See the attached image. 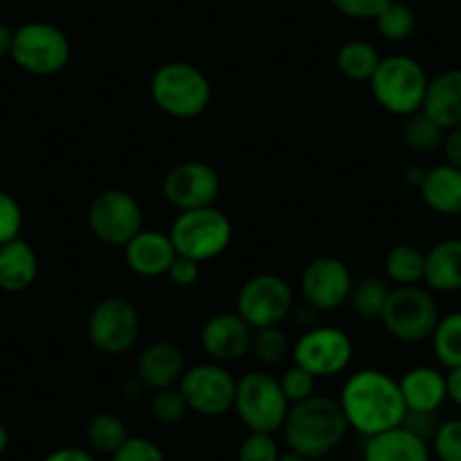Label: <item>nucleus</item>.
I'll return each mask as SVG.
<instances>
[{
  "mask_svg": "<svg viewBox=\"0 0 461 461\" xmlns=\"http://www.w3.org/2000/svg\"><path fill=\"white\" fill-rule=\"evenodd\" d=\"M125 263L136 276L143 278H161L172 267L176 254L172 245L170 233H163L157 229H143L136 233L125 247Z\"/></svg>",
  "mask_w": 461,
  "mask_h": 461,
  "instance_id": "18",
  "label": "nucleus"
},
{
  "mask_svg": "<svg viewBox=\"0 0 461 461\" xmlns=\"http://www.w3.org/2000/svg\"><path fill=\"white\" fill-rule=\"evenodd\" d=\"M425 175H428V167L419 166V163H410V166L405 167V172H402V176H405V184L411 185V188L419 190L420 184H423Z\"/></svg>",
  "mask_w": 461,
  "mask_h": 461,
  "instance_id": "45",
  "label": "nucleus"
},
{
  "mask_svg": "<svg viewBox=\"0 0 461 461\" xmlns=\"http://www.w3.org/2000/svg\"><path fill=\"white\" fill-rule=\"evenodd\" d=\"M7 447H10V429L5 428V423H0V456L5 455Z\"/></svg>",
  "mask_w": 461,
  "mask_h": 461,
  "instance_id": "48",
  "label": "nucleus"
},
{
  "mask_svg": "<svg viewBox=\"0 0 461 461\" xmlns=\"http://www.w3.org/2000/svg\"><path fill=\"white\" fill-rule=\"evenodd\" d=\"M109 461H167L166 452L157 441L148 437H130L122 443Z\"/></svg>",
  "mask_w": 461,
  "mask_h": 461,
  "instance_id": "37",
  "label": "nucleus"
},
{
  "mask_svg": "<svg viewBox=\"0 0 461 461\" xmlns=\"http://www.w3.org/2000/svg\"><path fill=\"white\" fill-rule=\"evenodd\" d=\"M416 25H419L416 12L402 0H392L375 19V28H378L380 37L392 43H402L414 37Z\"/></svg>",
  "mask_w": 461,
  "mask_h": 461,
  "instance_id": "31",
  "label": "nucleus"
},
{
  "mask_svg": "<svg viewBox=\"0 0 461 461\" xmlns=\"http://www.w3.org/2000/svg\"><path fill=\"white\" fill-rule=\"evenodd\" d=\"M21 229H23L21 203L10 193L0 190V247L21 238Z\"/></svg>",
  "mask_w": 461,
  "mask_h": 461,
  "instance_id": "38",
  "label": "nucleus"
},
{
  "mask_svg": "<svg viewBox=\"0 0 461 461\" xmlns=\"http://www.w3.org/2000/svg\"><path fill=\"white\" fill-rule=\"evenodd\" d=\"M12 46H14V30L0 21V59L12 55Z\"/></svg>",
  "mask_w": 461,
  "mask_h": 461,
  "instance_id": "46",
  "label": "nucleus"
},
{
  "mask_svg": "<svg viewBox=\"0 0 461 461\" xmlns=\"http://www.w3.org/2000/svg\"><path fill=\"white\" fill-rule=\"evenodd\" d=\"M423 111L446 131L461 125V68H447L429 79Z\"/></svg>",
  "mask_w": 461,
  "mask_h": 461,
  "instance_id": "21",
  "label": "nucleus"
},
{
  "mask_svg": "<svg viewBox=\"0 0 461 461\" xmlns=\"http://www.w3.org/2000/svg\"><path fill=\"white\" fill-rule=\"evenodd\" d=\"M149 97L163 113L176 121H193L212 100L211 79L188 61H167L149 79Z\"/></svg>",
  "mask_w": 461,
  "mask_h": 461,
  "instance_id": "3",
  "label": "nucleus"
},
{
  "mask_svg": "<svg viewBox=\"0 0 461 461\" xmlns=\"http://www.w3.org/2000/svg\"><path fill=\"white\" fill-rule=\"evenodd\" d=\"M429 341L434 357L443 369L461 366V310L443 314Z\"/></svg>",
  "mask_w": 461,
  "mask_h": 461,
  "instance_id": "30",
  "label": "nucleus"
},
{
  "mask_svg": "<svg viewBox=\"0 0 461 461\" xmlns=\"http://www.w3.org/2000/svg\"><path fill=\"white\" fill-rule=\"evenodd\" d=\"M398 387L405 407L411 411H438L447 401L446 374L437 366H411L398 378Z\"/></svg>",
  "mask_w": 461,
  "mask_h": 461,
  "instance_id": "19",
  "label": "nucleus"
},
{
  "mask_svg": "<svg viewBox=\"0 0 461 461\" xmlns=\"http://www.w3.org/2000/svg\"><path fill=\"white\" fill-rule=\"evenodd\" d=\"M167 233L176 254L202 265L220 258L229 249L233 240V224L221 208L206 206L179 212Z\"/></svg>",
  "mask_w": 461,
  "mask_h": 461,
  "instance_id": "4",
  "label": "nucleus"
},
{
  "mask_svg": "<svg viewBox=\"0 0 461 461\" xmlns=\"http://www.w3.org/2000/svg\"><path fill=\"white\" fill-rule=\"evenodd\" d=\"M278 461H310V459H308V456L299 455V452L285 450V452H281V456H278Z\"/></svg>",
  "mask_w": 461,
  "mask_h": 461,
  "instance_id": "49",
  "label": "nucleus"
},
{
  "mask_svg": "<svg viewBox=\"0 0 461 461\" xmlns=\"http://www.w3.org/2000/svg\"><path fill=\"white\" fill-rule=\"evenodd\" d=\"M392 0H330L341 16L353 21H375Z\"/></svg>",
  "mask_w": 461,
  "mask_h": 461,
  "instance_id": "39",
  "label": "nucleus"
},
{
  "mask_svg": "<svg viewBox=\"0 0 461 461\" xmlns=\"http://www.w3.org/2000/svg\"><path fill=\"white\" fill-rule=\"evenodd\" d=\"M428 84V73L414 57L392 55L380 59L369 86L384 111L407 118L423 109Z\"/></svg>",
  "mask_w": 461,
  "mask_h": 461,
  "instance_id": "6",
  "label": "nucleus"
},
{
  "mask_svg": "<svg viewBox=\"0 0 461 461\" xmlns=\"http://www.w3.org/2000/svg\"><path fill=\"white\" fill-rule=\"evenodd\" d=\"M402 143L410 152L414 154H429L443 148V139H446V130L429 118L423 109L416 113L407 115L402 122Z\"/></svg>",
  "mask_w": 461,
  "mask_h": 461,
  "instance_id": "29",
  "label": "nucleus"
},
{
  "mask_svg": "<svg viewBox=\"0 0 461 461\" xmlns=\"http://www.w3.org/2000/svg\"><path fill=\"white\" fill-rule=\"evenodd\" d=\"M423 283L429 292H461V238H446L425 251Z\"/></svg>",
  "mask_w": 461,
  "mask_h": 461,
  "instance_id": "22",
  "label": "nucleus"
},
{
  "mask_svg": "<svg viewBox=\"0 0 461 461\" xmlns=\"http://www.w3.org/2000/svg\"><path fill=\"white\" fill-rule=\"evenodd\" d=\"M425 274V251L420 247L401 242L384 256V278L393 285H419Z\"/></svg>",
  "mask_w": 461,
  "mask_h": 461,
  "instance_id": "27",
  "label": "nucleus"
},
{
  "mask_svg": "<svg viewBox=\"0 0 461 461\" xmlns=\"http://www.w3.org/2000/svg\"><path fill=\"white\" fill-rule=\"evenodd\" d=\"M254 328L233 310V312H217L203 321L199 332L203 356L217 365H236L249 356Z\"/></svg>",
  "mask_w": 461,
  "mask_h": 461,
  "instance_id": "16",
  "label": "nucleus"
},
{
  "mask_svg": "<svg viewBox=\"0 0 461 461\" xmlns=\"http://www.w3.org/2000/svg\"><path fill=\"white\" fill-rule=\"evenodd\" d=\"M70 52L73 50L64 30L43 21H32L14 30V46L10 57L25 73L50 77L68 66Z\"/></svg>",
  "mask_w": 461,
  "mask_h": 461,
  "instance_id": "10",
  "label": "nucleus"
},
{
  "mask_svg": "<svg viewBox=\"0 0 461 461\" xmlns=\"http://www.w3.org/2000/svg\"><path fill=\"white\" fill-rule=\"evenodd\" d=\"M362 461H432V447L425 438L398 425L366 438Z\"/></svg>",
  "mask_w": 461,
  "mask_h": 461,
  "instance_id": "20",
  "label": "nucleus"
},
{
  "mask_svg": "<svg viewBox=\"0 0 461 461\" xmlns=\"http://www.w3.org/2000/svg\"><path fill=\"white\" fill-rule=\"evenodd\" d=\"M121 392L127 401H139V398L143 396V392H148V389H145L143 383H140V380L134 375V378H130L127 383H122Z\"/></svg>",
  "mask_w": 461,
  "mask_h": 461,
  "instance_id": "47",
  "label": "nucleus"
},
{
  "mask_svg": "<svg viewBox=\"0 0 461 461\" xmlns=\"http://www.w3.org/2000/svg\"><path fill=\"white\" fill-rule=\"evenodd\" d=\"M236 384L238 378L230 374L229 366L206 360L185 369L176 387L184 393L190 411L212 419L233 410Z\"/></svg>",
  "mask_w": 461,
  "mask_h": 461,
  "instance_id": "13",
  "label": "nucleus"
},
{
  "mask_svg": "<svg viewBox=\"0 0 461 461\" xmlns=\"http://www.w3.org/2000/svg\"><path fill=\"white\" fill-rule=\"evenodd\" d=\"M446 392L452 405L461 407V366L446 371Z\"/></svg>",
  "mask_w": 461,
  "mask_h": 461,
  "instance_id": "44",
  "label": "nucleus"
},
{
  "mask_svg": "<svg viewBox=\"0 0 461 461\" xmlns=\"http://www.w3.org/2000/svg\"><path fill=\"white\" fill-rule=\"evenodd\" d=\"M378 48L365 39H351V41L341 43L335 55V68L339 70L341 77L348 82H371L375 68L380 64Z\"/></svg>",
  "mask_w": 461,
  "mask_h": 461,
  "instance_id": "25",
  "label": "nucleus"
},
{
  "mask_svg": "<svg viewBox=\"0 0 461 461\" xmlns=\"http://www.w3.org/2000/svg\"><path fill=\"white\" fill-rule=\"evenodd\" d=\"M443 157H446V163L459 167L461 170V125L452 127V130L446 131V139H443Z\"/></svg>",
  "mask_w": 461,
  "mask_h": 461,
  "instance_id": "43",
  "label": "nucleus"
},
{
  "mask_svg": "<svg viewBox=\"0 0 461 461\" xmlns=\"http://www.w3.org/2000/svg\"><path fill=\"white\" fill-rule=\"evenodd\" d=\"M353 339L337 326H312L292 344V362L303 366L314 378H332L344 374L353 362Z\"/></svg>",
  "mask_w": 461,
  "mask_h": 461,
  "instance_id": "11",
  "label": "nucleus"
},
{
  "mask_svg": "<svg viewBox=\"0 0 461 461\" xmlns=\"http://www.w3.org/2000/svg\"><path fill=\"white\" fill-rule=\"evenodd\" d=\"M420 199L429 211L443 217L461 215V170L450 163L428 167L419 188Z\"/></svg>",
  "mask_w": 461,
  "mask_h": 461,
  "instance_id": "23",
  "label": "nucleus"
},
{
  "mask_svg": "<svg viewBox=\"0 0 461 461\" xmlns=\"http://www.w3.org/2000/svg\"><path fill=\"white\" fill-rule=\"evenodd\" d=\"M188 402L179 387L149 392V416L161 425H176L188 414Z\"/></svg>",
  "mask_w": 461,
  "mask_h": 461,
  "instance_id": "33",
  "label": "nucleus"
},
{
  "mask_svg": "<svg viewBox=\"0 0 461 461\" xmlns=\"http://www.w3.org/2000/svg\"><path fill=\"white\" fill-rule=\"evenodd\" d=\"M220 172L206 161L185 158L172 166L161 181L163 199L179 212L215 206L220 197Z\"/></svg>",
  "mask_w": 461,
  "mask_h": 461,
  "instance_id": "14",
  "label": "nucleus"
},
{
  "mask_svg": "<svg viewBox=\"0 0 461 461\" xmlns=\"http://www.w3.org/2000/svg\"><path fill=\"white\" fill-rule=\"evenodd\" d=\"M337 401L348 428L366 438L398 428L407 411L398 380L380 369L353 371Z\"/></svg>",
  "mask_w": 461,
  "mask_h": 461,
  "instance_id": "1",
  "label": "nucleus"
},
{
  "mask_svg": "<svg viewBox=\"0 0 461 461\" xmlns=\"http://www.w3.org/2000/svg\"><path fill=\"white\" fill-rule=\"evenodd\" d=\"M278 384H281L283 393L290 401V405H296L301 401H308L310 396H314V389H317V378H314L310 371H305L303 366L294 365L287 366L281 375H278Z\"/></svg>",
  "mask_w": 461,
  "mask_h": 461,
  "instance_id": "35",
  "label": "nucleus"
},
{
  "mask_svg": "<svg viewBox=\"0 0 461 461\" xmlns=\"http://www.w3.org/2000/svg\"><path fill=\"white\" fill-rule=\"evenodd\" d=\"M438 305L432 292L420 285H392L380 323L401 344H420L437 328Z\"/></svg>",
  "mask_w": 461,
  "mask_h": 461,
  "instance_id": "7",
  "label": "nucleus"
},
{
  "mask_svg": "<svg viewBox=\"0 0 461 461\" xmlns=\"http://www.w3.org/2000/svg\"><path fill=\"white\" fill-rule=\"evenodd\" d=\"M290 407L276 375L265 369H254L238 378L233 411L247 432H281Z\"/></svg>",
  "mask_w": 461,
  "mask_h": 461,
  "instance_id": "5",
  "label": "nucleus"
},
{
  "mask_svg": "<svg viewBox=\"0 0 461 461\" xmlns=\"http://www.w3.org/2000/svg\"><path fill=\"white\" fill-rule=\"evenodd\" d=\"M353 283V274L344 260L337 256H317L301 272L299 287L305 303L319 312H332L346 305Z\"/></svg>",
  "mask_w": 461,
  "mask_h": 461,
  "instance_id": "15",
  "label": "nucleus"
},
{
  "mask_svg": "<svg viewBox=\"0 0 461 461\" xmlns=\"http://www.w3.org/2000/svg\"><path fill=\"white\" fill-rule=\"evenodd\" d=\"M39 276V256L23 238L0 247V290L19 294L34 285Z\"/></svg>",
  "mask_w": 461,
  "mask_h": 461,
  "instance_id": "24",
  "label": "nucleus"
},
{
  "mask_svg": "<svg viewBox=\"0 0 461 461\" xmlns=\"http://www.w3.org/2000/svg\"><path fill=\"white\" fill-rule=\"evenodd\" d=\"M199 276H202V265L197 260H190L185 256H176L172 267L167 269L166 278L175 287H181V290H188V287L197 285Z\"/></svg>",
  "mask_w": 461,
  "mask_h": 461,
  "instance_id": "40",
  "label": "nucleus"
},
{
  "mask_svg": "<svg viewBox=\"0 0 461 461\" xmlns=\"http://www.w3.org/2000/svg\"><path fill=\"white\" fill-rule=\"evenodd\" d=\"M249 353L260 366H274L281 365L285 360L287 353H292L290 337L285 335L281 326H267L258 328L251 335V348Z\"/></svg>",
  "mask_w": 461,
  "mask_h": 461,
  "instance_id": "32",
  "label": "nucleus"
},
{
  "mask_svg": "<svg viewBox=\"0 0 461 461\" xmlns=\"http://www.w3.org/2000/svg\"><path fill=\"white\" fill-rule=\"evenodd\" d=\"M130 437L127 423L113 411H97L86 420V428H84V438L93 455L111 456Z\"/></svg>",
  "mask_w": 461,
  "mask_h": 461,
  "instance_id": "26",
  "label": "nucleus"
},
{
  "mask_svg": "<svg viewBox=\"0 0 461 461\" xmlns=\"http://www.w3.org/2000/svg\"><path fill=\"white\" fill-rule=\"evenodd\" d=\"M185 356L172 339H157L148 344L136 362V378L148 392L176 387L185 374Z\"/></svg>",
  "mask_w": 461,
  "mask_h": 461,
  "instance_id": "17",
  "label": "nucleus"
},
{
  "mask_svg": "<svg viewBox=\"0 0 461 461\" xmlns=\"http://www.w3.org/2000/svg\"><path fill=\"white\" fill-rule=\"evenodd\" d=\"M41 461H97L88 447L82 446H61L50 450Z\"/></svg>",
  "mask_w": 461,
  "mask_h": 461,
  "instance_id": "42",
  "label": "nucleus"
},
{
  "mask_svg": "<svg viewBox=\"0 0 461 461\" xmlns=\"http://www.w3.org/2000/svg\"><path fill=\"white\" fill-rule=\"evenodd\" d=\"M438 423L441 420L437 419V411H405V419H402V428H407L410 432H414L416 437L425 438V441H432L434 432H437Z\"/></svg>",
  "mask_w": 461,
  "mask_h": 461,
  "instance_id": "41",
  "label": "nucleus"
},
{
  "mask_svg": "<svg viewBox=\"0 0 461 461\" xmlns=\"http://www.w3.org/2000/svg\"><path fill=\"white\" fill-rule=\"evenodd\" d=\"M429 447L438 461H461V419L441 420Z\"/></svg>",
  "mask_w": 461,
  "mask_h": 461,
  "instance_id": "34",
  "label": "nucleus"
},
{
  "mask_svg": "<svg viewBox=\"0 0 461 461\" xmlns=\"http://www.w3.org/2000/svg\"><path fill=\"white\" fill-rule=\"evenodd\" d=\"M281 432L287 450L299 452L310 461H319L344 443L351 428L346 423L337 398L314 393L308 401L290 407Z\"/></svg>",
  "mask_w": 461,
  "mask_h": 461,
  "instance_id": "2",
  "label": "nucleus"
},
{
  "mask_svg": "<svg viewBox=\"0 0 461 461\" xmlns=\"http://www.w3.org/2000/svg\"><path fill=\"white\" fill-rule=\"evenodd\" d=\"M294 310V290L290 281L278 274H256L247 278L236 296V312L254 330L267 326H281Z\"/></svg>",
  "mask_w": 461,
  "mask_h": 461,
  "instance_id": "12",
  "label": "nucleus"
},
{
  "mask_svg": "<svg viewBox=\"0 0 461 461\" xmlns=\"http://www.w3.org/2000/svg\"><path fill=\"white\" fill-rule=\"evenodd\" d=\"M86 221L102 245L122 249L136 233L145 229V211L130 190L106 188L88 203Z\"/></svg>",
  "mask_w": 461,
  "mask_h": 461,
  "instance_id": "8",
  "label": "nucleus"
},
{
  "mask_svg": "<svg viewBox=\"0 0 461 461\" xmlns=\"http://www.w3.org/2000/svg\"><path fill=\"white\" fill-rule=\"evenodd\" d=\"M389 290H392V285H389L387 278L366 276L353 283L351 296L346 303L351 305V312L360 317L362 321H380Z\"/></svg>",
  "mask_w": 461,
  "mask_h": 461,
  "instance_id": "28",
  "label": "nucleus"
},
{
  "mask_svg": "<svg viewBox=\"0 0 461 461\" xmlns=\"http://www.w3.org/2000/svg\"><path fill=\"white\" fill-rule=\"evenodd\" d=\"M88 344L102 356H122L140 337V314L125 296H104L86 319Z\"/></svg>",
  "mask_w": 461,
  "mask_h": 461,
  "instance_id": "9",
  "label": "nucleus"
},
{
  "mask_svg": "<svg viewBox=\"0 0 461 461\" xmlns=\"http://www.w3.org/2000/svg\"><path fill=\"white\" fill-rule=\"evenodd\" d=\"M281 447L274 434L247 432L238 446V461H278Z\"/></svg>",
  "mask_w": 461,
  "mask_h": 461,
  "instance_id": "36",
  "label": "nucleus"
}]
</instances>
